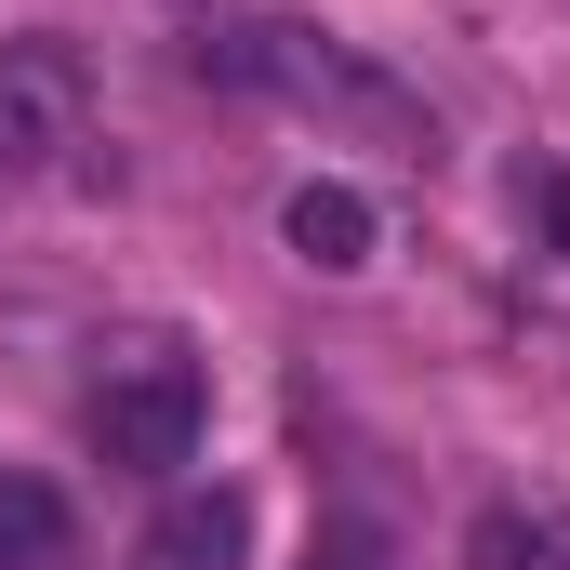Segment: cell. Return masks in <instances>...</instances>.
I'll return each mask as SVG.
<instances>
[{"label":"cell","mask_w":570,"mask_h":570,"mask_svg":"<svg viewBox=\"0 0 570 570\" xmlns=\"http://www.w3.org/2000/svg\"><path fill=\"white\" fill-rule=\"evenodd\" d=\"M199 13H213V0H199Z\"/></svg>","instance_id":"30bf717a"},{"label":"cell","mask_w":570,"mask_h":570,"mask_svg":"<svg viewBox=\"0 0 570 570\" xmlns=\"http://www.w3.org/2000/svg\"><path fill=\"white\" fill-rule=\"evenodd\" d=\"M239 558H253V504L239 491H173L134 544V570H239Z\"/></svg>","instance_id":"277c9868"},{"label":"cell","mask_w":570,"mask_h":570,"mask_svg":"<svg viewBox=\"0 0 570 570\" xmlns=\"http://www.w3.org/2000/svg\"><path fill=\"white\" fill-rule=\"evenodd\" d=\"M53 558H67V491L0 478V570H53Z\"/></svg>","instance_id":"52a82bcc"},{"label":"cell","mask_w":570,"mask_h":570,"mask_svg":"<svg viewBox=\"0 0 570 570\" xmlns=\"http://www.w3.org/2000/svg\"><path fill=\"white\" fill-rule=\"evenodd\" d=\"M80 146V67L53 40H0V186L53 173Z\"/></svg>","instance_id":"3957f363"},{"label":"cell","mask_w":570,"mask_h":570,"mask_svg":"<svg viewBox=\"0 0 570 570\" xmlns=\"http://www.w3.org/2000/svg\"><path fill=\"white\" fill-rule=\"evenodd\" d=\"M199 80L266 94V107H292V120H318V134L399 146V159H425V146H438L425 94H412L399 67H372L358 40H332V27H199Z\"/></svg>","instance_id":"6da1fadb"},{"label":"cell","mask_w":570,"mask_h":570,"mask_svg":"<svg viewBox=\"0 0 570 570\" xmlns=\"http://www.w3.org/2000/svg\"><path fill=\"white\" fill-rule=\"evenodd\" d=\"M464 570H570V504L558 491H518V504H478Z\"/></svg>","instance_id":"8992f818"},{"label":"cell","mask_w":570,"mask_h":570,"mask_svg":"<svg viewBox=\"0 0 570 570\" xmlns=\"http://www.w3.org/2000/svg\"><path fill=\"white\" fill-rule=\"evenodd\" d=\"M531 226H544V253L570 266V159H544V173H531Z\"/></svg>","instance_id":"9c48e42d"},{"label":"cell","mask_w":570,"mask_h":570,"mask_svg":"<svg viewBox=\"0 0 570 570\" xmlns=\"http://www.w3.org/2000/svg\"><path fill=\"white\" fill-rule=\"evenodd\" d=\"M279 239H292V253H305V266H318V279H358L385 226H372V199H358V186H332V173H318V186H292Z\"/></svg>","instance_id":"5b68a950"},{"label":"cell","mask_w":570,"mask_h":570,"mask_svg":"<svg viewBox=\"0 0 570 570\" xmlns=\"http://www.w3.org/2000/svg\"><path fill=\"white\" fill-rule=\"evenodd\" d=\"M213 425V385H199V358L173 345V332H120L107 358H94V451L107 464H134V478H173L186 451Z\"/></svg>","instance_id":"7a4b0ae2"},{"label":"cell","mask_w":570,"mask_h":570,"mask_svg":"<svg viewBox=\"0 0 570 570\" xmlns=\"http://www.w3.org/2000/svg\"><path fill=\"white\" fill-rule=\"evenodd\" d=\"M292 570H399V531H385V518H318Z\"/></svg>","instance_id":"ba28073f"}]
</instances>
